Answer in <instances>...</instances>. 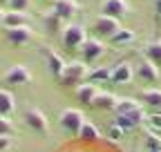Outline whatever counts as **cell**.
I'll return each mask as SVG.
<instances>
[{"label":"cell","instance_id":"18","mask_svg":"<svg viewBox=\"0 0 161 152\" xmlns=\"http://www.w3.org/2000/svg\"><path fill=\"white\" fill-rule=\"evenodd\" d=\"M134 38H136V34H134L132 29L121 27V29L110 38V43H112L114 47H125V45H132V43H134Z\"/></svg>","mask_w":161,"mask_h":152},{"label":"cell","instance_id":"22","mask_svg":"<svg viewBox=\"0 0 161 152\" xmlns=\"http://www.w3.org/2000/svg\"><path fill=\"white\" fill-rule=\"evenodd\" d=\"M136 110H143V105L136 99H119V103L114 107L116 114H128V112H136Z\"/></svg>","mask_w":161,"mask_h":152},{"label":"cell","instance_id":"28","mask_svg":"<svg viewBox=\"0 0 161 152\" xmlns=\"http://www.w3.org/2000/svg\"><path fill=\"white\" fill-rule=\"evenodd\" d=\"M29 5H31V0H9L11 11H25V9H29Z\"/></svg>","mask_w":161,"mask_h":152},{"label":"cell","instance_id":"27","mask_svg":"<svg viewBox=\"0 0 161 152\" xmlns=\"http://www.w3.org/2000/svg\"><path fill=\"white\" fill-rule=\"evenodd\" d=\"M123 134H125V132L121 130L116 123H112V125L108 128V139H110V141H121V139H123Z\"/></svg>","mask_w":161,"mask_h":152},{"label":"cell","instance_id":"8","mask_svg":"<svg viewBox=\"0 0 161 152\" xmlns=\"http://www.w3.org/2000/svg\"><path fill=\"white\" fill-rule=\"evenodd\" d=\"M132 76H134L132 65L125 63V61H121L119 65H114L110 69V83H114V85H128V83H132Z\"/></svg>","mask_w":161,"mask_h":152},{"label":"cell","instance_id":"31","mask_svg":"<svg viewBox=\"0 0 161 152\" xmlns=\"http://www.w3.org/2000/svg\"><path fill=\"white\" fill-rule=\"evenodd\" d=\"M154 14L157 18H161V0H154Z\"/></svg>","mask_w":161,"mask_h":152},{"label":"cell","instance_id":"3","mask_svg":"<svg viewBox=\"0 0 161 152\" xmlns=\"http://www.w3.org/2000/svg\"><path fill=\"white\" fill-rule=\"evenodd\" d=\"M105 45L96 41V38H87V41L83 43V47H80V58H83V63H96L105 56Z\"/></svg>","mask_w":161,"mask_h":152},{"label":"cell","instance_id":"1","mask_svg":"<svg viewBox=\"0 0 161 152\" xmlns=\"http://www.w3.org/2000/svg\"><path fill=\"white\" fill-rule=\"evenodd\" d=\"M87 74H90L87 63H83V61H74V63H67V65H65V72H63V76H60L58 81H60V85L69 87V85H78L80 81H85Z\"/></svg>","mask_w":161,"mask_h":152},{"label":"cell","instance_id":"14","mask_svg":"<svg viewBox=\"0 0 161 152\" xmlns=\"http://www.w3.org/2000/svg\"><path fill=\"white\" fill-rule=\"evenodd\" d=\"M3 25L7 29H14V27H27L29 25V16L25 11H7L5 18H3Z\"/></svg>","mask_w":161,"mask_h":152},{"label":"cell","instance_id":"4","mask_svg":"<svg viewBox=\"0 0 161 152\" xmlns=\"http://www.w3.org/2000/svg\"><path fill=\"white\" fill-rule=\"evenodd\" d=\"M25 123H27L29 130L36 132V134H47V132H49L47 117L43 114V110H38V107H29L25 112Z\"/></svg>","mask_w":161,"mask_h":152},{"label":"cell","instance_id":"29","mask_svg":"<svg viewBox=\"0 0 161 152\" xmlns=\"http://www.w3.org/2000/svg\"><path fill=\"white\" fill-rule=\"evenodd\" d=\"M0 134H14V123L7 117H0Z\"/></svg>","mask_w":161,"mask_h":152},{"label":"cell","instance_id":"33","mask_svg":"<svg viewBox=\"0 0 161 152\" xmlns=\"http://www.w3.org/2000/svg\"><path fill=\"white\" fill-rule=\"evenodd\" d=\"M3 18H5V14H3V9H0V23H3Z\"/></svg>","mask_w":161,"mask_h":152},{"label":"cell","instance_id":"26","mask_svg":"<svg viewBox=\"0 0 161 152\" xmlns=\"http://www.w3.org/2000/svg\"><path fill=\"white\" fill-rule=\"evenodd\" d=\"M146 121L148 125L154 130V132H161V112H152V114H146Z\"/></svg>","mask_w":161,"mask_h":152},{"label":"cell","instance_id":"6","mask_svg":"<svg viewBox=\"0 0 161 152\" xmlns=\"http://www.w3.org/2000/svg\"><path fill=\"white\" fill-rule=\"evenodd\" d=\"M7 43L11 47H27L31 41H34V31L29 27H14V29H7Z\"/></svg>","mask_w":161,"mask_h":152},{"label":"cell","instance_id":"25","mask_svg":"<svg viewBox=\"0 0 161 152\" xmlns=\"http://www.w3.org/2000/svg\"><path fill=\"white\" fill-rule=\"evenodd\" d=\"M143 145L146 150H161V134H148Z\"/></svg>","mask_w":161,"mask_h":152},{"label":"cell","instance_id":"16","mask_svg":"<svg viewBox=\"0 0 161 152\" xmlns=\"http://www.w3.org/2000/svg\"><path fill=\"white\" fill-rule=\"evenodd\" d=\"M16 112V99L14 94L7 92V90H0V117H11V114Z\"/></svg>","mask_w":161,"mask_h":152},{"label":"cell","instance_id":"19","mask_svg":"<svg viewBox=\"0 0 161 152\" xmlns=\"http://www.w3.org/2000/svg\"><path fill=\"white\" fill-rule=\"evenodd\" d=\"M96 94H98V90H96V85H92V83H83V85L76 87V99H78L80 103H85V105H90V103L94 101Z\"/></svg>","mask_w":161,"mask_h":152},{"label":"cell","instance_id":"21","mask_svg":"<svg viewBox=\"0 0 161 152\" xmlns=\"http://www.w3.org/2000/svg\"><path fill=\"white\" fill-rule=\"evenodd\" d=\"M139 99L143 101V105H150L154 110H161V90H143L139 94Z\"/></svg>","mask_w":161,"mask_h":152},{"label":"cell","instance_id":"32","mask_svg":"<svg viewBox=\"0 0 161 152\" xmlns=\"http://www.w3.org/2000/svg\"><path fill=\"white\" fill-rule=\"evenodd\" d=\"M3 7H9V0H0V9Z\"/></svg>","mask_w":161,"mask_h":152},{"label":"cell","instance_id":"20","mask_svg":"<svg viewBox=\"0 0 161 152\" xmlns=\"http://www.w3.org/2000/svg\"><path fill=\"white\" fill-rule=\"evenodd\" d=\"M80 141H85V143H94V141H98V128L94 125V123H90V121H85L83 125H80V130H78V134H76Z\"/></svg>","mask_w":161,"mask_h":152},{"label":"cell","instance_id":"11","mask_svg":"<svg viewBox=\"0 0 161 152\" xmlns=\"http://www.w3.org/2000/svg\"><path fill=\"white\" fill-rule=\"evenodd\" d=\"M134 72H136V76H139V79L143 81V83H157V81H159V76H161L159 67L152 65L148 58H143L141 63H136V69H134Z\"/></svg>","mask_w":161,"mask_h":152},{"label":"cell","instance_id":"15","mask_svg":"<svg viewBox=\"0 0 161 152\" xmlns=\"http://www.w3.org/2000/svg\"><path fill=\"white\" fill-rule=\"evenodd\" d=\"M116 103H119V96L112 94V92H98L94 96V101H92V105L96 110H114Z\"/></svg>","mask_w":161,"mask_h":152},{"label":"cell","instance_id":"9","mask_svg":"<svg viewBox=\"0 0 161 152\" xmlns=\"http://www.w3.org/2000/svg\"><path fill=\"white\" fill-rule=\"evenodd\" d=\"M31 81V72L25 65H14L5 72V83L7 85H27Z\"/></svg>","mask_w":161,"mask_h":152},{"label":"cell","instance_id":"30","mask_svg":"<svg viewBox=\"0 0 161 152\" xmlns=\"http://www.w3.org/2000/svg\"><path fill=\"white\" fill-rule=\"evenodd\" d=\"M9 148H14V137H9V134H0V152H7Z\"/></svg>","mask_w":161,"mask_h":152},{"label":"cell","instance_id":"24","mask_svg":"<svg viewBox=\"0 0 161 152\" xmlns=\"http://www.w3.org/2000/svg\"><path fill=\"white\" fill-rule=\"evenodd\" d=\"M60 23H63V20H60L54 11H49V14L45 16V27H47V31H58V29H60Z\"/></svg>","mask_w":161,"mask_h":152},{"label":"cell","instance_id":"34","mask_svg":"<svg viewBox=\"0 0 161 152\" xmlns=\"http://www.w3.org/2000/svg\"><path fill=\"white\" fill-rule=\"evenodd\" d=\"M146 152H161V150H146Z\"/></svg>","mask_w":161,"mask_h":152},{"label":"cell","instance_id":"17","mask_svg":"<svg viewBox=\"0 0 161 152\" xmlns=\"http://www.w3.org/2000/svg\"><path fill=\"white\" fill-rule=\"evenodd\" d=\"M143 58H148L152 65L161 69V41H150L143 47Z\"/></svg>","mask_w":161,"mask_h":152},{"label":"cell","instance_id":"23","mask_svg":"<svg viewBox=\"0 0 161 152\" xmlns=\"http://www.w3.org/2000/svg\"><path fill=\"white\" fill-rule=\"evenodd\" d=\"M87 81H90L92 85H94V83H105V81H110V69H108V67H96V69H90Z\"/></svg>","mask_w":161,"mask_h":152},{"label":"cell","instance_id":"5","mask_svg":"<svg viewBox=\"0 0 161 152\" xmlns=\"http://www.w3.org/2000/svg\"><path fill=\"white\" fill-rule=\"evenodd\" d=\"M87 41V31L83 25H69L63 31V45L67 49H76V47H83V43Z\"/></svg>","mask_w":161,"mask_h":152},{"label":"cell","instance_id":"7","mask_svg":"<svg viewBox=\"0 0 161 152\" xmlns=\"http://www.w3.org/2000/svg\"><path fill=\"white\" fill-rule=\"evenodd\" d=\"M119 29H121V25H119L116 18H110V16H103V14H101L96 20H94V31H96V36H101V38H112Z\"/></svg>","mask_w":161,"mask_h":152},{"label":"cell","instance_id":"2","mask_svg":"<svg viewBox=\"0 0 161 152\" xmlns=\"http://www.w3.org/2000/svg\"><path fill=\"white\" fill-rule=\"evenodd\" d=\"M58 123H60V128H63L65 134H74V137H76V134H78V130H80V125L85 123V117H83V112H80V110L67 107V110L60 112Z\"/></svg>","mask_w":161,"mask_h":152},{"label":"cell","instance_id":"12","mask_svg":"<svg viewBox=\"0 0 161 152\" xmlns=\"http://www.w3.org/2000/svg\"><path fill=\"white\" fill-rule=\"evenodd\" d=\"M43 56H45V63H47L49 74L56 76V79H60V76H63V72H65V65H67V63L60 58L56 52H52V49H47V47H43Z\"/></svg>","mask_w":161,"mask_h":152},{"label":"cell","instance_id":"10","mask_svg":"<svg viewBox=\"0 0 161 152\" xmlns=\"http://www.w3.org/2000/svg\"><path fill=\"white\" fill-rule=\"evenodd\" d=\"M130 11V5L128 0H103V5H101V14L103 16H110V18H119L125 16Z\"/></svg>","mask_w":161,"mask_h":152},{"label":"cell","instance_id":"13","mask_svg":"<svg viewBox=\"0 0 161 152\" xmlns=\"http://www.w3.org/2000/svg\"><path fill=\"white\" fill-rule=\"evenodd\" d=\"M52 11H54L63 23H69L72 16L78 11V3H76V0H56L54 7H52Z\"/></svg>","mask_w":161,"mask_h":152}]
</instances>
